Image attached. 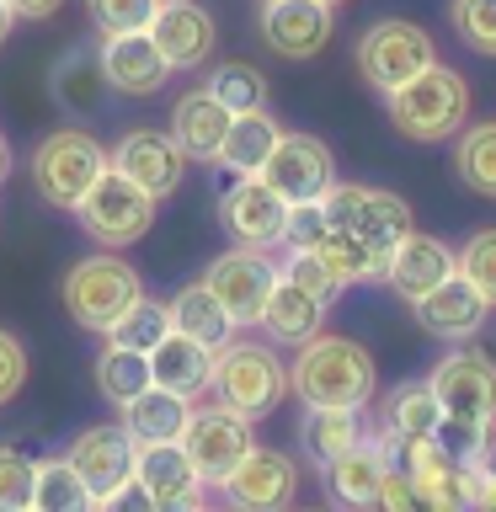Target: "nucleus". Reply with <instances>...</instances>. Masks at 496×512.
I'll return each mask as SVG.
<instances>
[{"label":"nucleus","instance_id":"1","mask_svg":"<svg viewBox=\"0 0 496 512\" xmlns=\"http://www.w3.org/2000/svg\"><path fill=\"white\" fill-rule=\"evenodd\" d=\"M379 368L374 352L352 336L336 331H315L299 342V358L288 363V390H294L304 406H352L363 411L374 400Z\"/></svg>","mask_w":496,"mask_h":512},{"label":"nucleus","instance_id":"2","mask_svg":"<svg viewBox=\"0 0 496 512\" xmlns=\"http://www.w3.org/2000/svg\"><path fill=\"white\" fill-rule=\"evenodd\" d=\"M384 102H390V123L416 144L454 139L459 128L470 123V86H464L459 70H448L438 59H432L422 75H411L406 86L384 91Z\"/></svg>","mask_w":496,"mask_h":512},{"label":"nucleus","instance_id":"3","mask_svg":"<svg viewBox=\"0 0 496 512\" xmlns=\"http://www.w3.org/2000/svg\"><path fill=\"white\" fill-rule=\"evenodd\" d=\"M208 390L219 395V406H230L251 422H262L283 406L288 395V368L272 347L262 342H224L214 347V374H208Z\"/></svg>","mask_w":496,"mask_h":512},{"label":"nucleus","instance_id":"4","mask_svg":"<svg viewBox=\"0 0 496 512\" xmlns=\"http://www.w3.org/2000/svg\"><path fill=\"white\" fill-rule=\"evenodd\" d=\"M70 214L80 219V230H86L96 246L123 251V246H134V240L150 235V224H155V198H150V192H144L139 182H128L123 171L107 166V171L86 187V198H80Z\"/></svg>","mask_w":496,"mask_h":512},{"label":"nucleus","instance_id":"5","mask_svg":"<svg viewBox=\"0 0 496 512\" xmlns=\"http://www.w3.org/2000/svg\"><path fill=\"white\" fill-rule=\"evenodd\" d=\"M102 171H107V150L91 134H80V128H54L48 139H38V150L27 160L38 198L54 208H75Z\"/></svg>","mask_w":496,"mask_h":512},{"label":"nucleus","instance_id":"6","mask_svg":"<svg viewBox=\"0 0 496 512\" xmlns=\"http://www.w3.org/2000/svg\"><path fill=\"white\" fill-rule=\"evenodd\" d=\"M139 294H144L139 272L118 262V256H86V262H75L64 272V310L91 336H102Z\"/></svg>","mask_w":496,"mask_h":512},{"label":"nucleus","instance_id":"7","mask_svg":"<svg viewBox=\"0 0 496 512\" xmlns=\"http://www.w3.org/2000/svg\"><path fill=\"white\" fill-rule=\"evenodd\" d=\"M352 59H358V75L374 91H395L438 59V43H432L416 22H406V16H379L374 27H363Z\"/></svg>","mask_w":496,"mask_h":512},{"label":"nucleus","instance_id":"8","mask_svg":"<svg viewBox=\"0 0 496 512\" xmlns=\"http://www.w3.org/2000/svg\"><path fill=\"white\" fill-rule=\"evenodd\" d=\"M176 443H182V454L192 459V470L203 475V486H219V480L240 464V454L256 443V422L214 400V406L187 416V427H182Z\"/></svg>","mask_w":496,"mask_h":512},{"label":"nucleus","instance_id":"9","mask_svg":"<svg viewBox=\"0 0 496 512\" xmlns=\"http://www.w3.org/2000/svg\"><path fill=\"white\" fill-rule=\"evenodd\" d=\"M390 459L406 470L411 491L422 507L438 512H464L470 507V480H464V464H454L443 454V443L432 432H406V438H390Z\"/></svg>","mask_w":496,"mask_h":512},{"label":"nucleus","instance_id":"10","mask_svg":"<svg viewBox=\"0 0 496 512\" xmlns=\"http://www.w3.org/2000/svg\"><path fill=\"white\" fill-rule=\"evenodd\" d=\"M214 491H224V502L246 507V512H283V507H294V496H299V464L288 459L283 448L251 443Z\"/></svg>","mask_w":496,"mask_h":512},{"label":"nucleus","instance_id":"11","mask_svg":"<svg viewBox=\"0 0 496 512\" xmlns=\"http://www.w3.org/2000/svg\"><path fill=\"white\" fill-rule=\"evenodd\" d=\"M272 283H278V267H272L267 251H256V246H230L224 256H214L208 272H203V288L224 304V315L235 320V331L256 326Z\"/></svg>","mask_w":496,"mask_h":512},{"label":"nucleus","instance_id":"12","mask_svg":"<svg viewBox=\"0 0 496 512\" xmlns=\"http://www.w3.org/2000/svg\"><path fill=\"white\" fill-rule=\"evenodd\" d=\"M251 176H262L283 203H310L336 182V160L326 150V139H315V134H278V144H272L267 160Z\"/></svg>","mask_w":496,"mask_h":512},{"label":"nucleus","instance_id":"13","mask_svg":"<svg viewBox=\"0 0 496 512\" xmlns=\"http://www.w3.org/2000/svg\"><path fill=\"white\" fill-rule=\"evenodd\" d=\"M134 438L118 427H86L80 438L70 443V459L75 464V475H80V486H86L91 496V507H112V496H118L128 480H134Z\"/></svg>","mask_w":496,"mask_h":512},{"label":"nucleus","instance_id":"14","mask_svg":"<svg viewBox=\"0 0 496 512\" xmlns=\"http://www.w3.org/2000/svg\"><path fill=\"white\" fill-rule=\"evenodd\" d=\"M443 416H496V358L486 347H454L427 374Z\"/></svg>","mask_w":496,"mask_h":512},{"label":"nucleus","instance_id":"15","mask_svg":"<svg viewBox=\"0 0 496 512\" xmlns=\"http://www.w3.org/2000/svg\"><path fill=\"white\" fill-rule=\"evenodd\" d=\"M107 166L123 171L128 182H139L150 198H171L187 176V155L176 150L171 134H155V128H128L118 139V150H107Z\"/></svg>","mask_w":496,"mask_h":512},{"label":"nucleus","instance_id":"16","mask_svg":"<svg viewBox=\"0 0 496 512\" xmlns=\"http://www.w3.org/2000/svg\"><path fill=\"white\" fill-rule=\"evenodd\" d=\"M134 480L155 512H187L203 502V475L192 470L182 443H139L134 448Z\"/></svg>","mask_w":496,"mask_h":512},{"label":"nucleus","instance_id":"17","mask_svg":"<svg viewBox=\"0 0 496 512\" xmlns=\"http://www.w3.org/2000/svg\"><path fill=\"white\" fill-rule=\"evenodd\" d=\"M283 214H288V203L262 182V176H240V182L219 198V224L235 246L272 251L283 235Z\"/></svg>","mask_w":496,"mask_h":512},{"label":"nucleus","instance_id":"18","mask_svg":"<svg viewBox=\"0 0 496 512\" xmlns=\"http://www.w3.org/2000/svg\"><path fill=\"white\" fill-rule=\"evenodd\" d=\"M331 27L326 0H262V38L278 59H315L331 43Z\"/></svg>","mask_w":496,"mask_h":512},{"label":"nucleus","instance_id":"19","mask_svg":"<svg viewBox=\"0 0 496 512\" xmlns=\"http://www.w3.org/2000/svg\"><path fill=\"white\" fill-rule=\"evenodd\" d=\"M443 278H454V246H443L438 235H422V230L395 240V251L384 256V267H379V283L406 304L422 299L427 288H438Z\"/></svg>","mask_w":496,"mask_h":512},{"label":"nucleus","instance_id":"20","mask_svg":"<svg viewBox=\"0 0 496 512\" xmlns=\"http://www.w3.org/2000/svg\"><path fill=\"white\" fill-rule=\"evenodd\" d=\"M384 464H390V438H363L347 448V454H336L331 464H320V486H326V502L331 507H374L379 496V480H384Z\"/></svg>","mask_w":496,"mask_h":512},{"label":"nucleus","instance_id":"21","mask_svg":"<svg viewBox=\"0 0 496 512\" xmlns=\"http://www.w3.org/2000/svg\"><path fill=\"white\" fill-rule=\"evenodd\" d=\"M144 32L155 38V48L166 54L171 70H198L219 43L214 16H208L203 6H192V0H160Z\"/></svg>","mask_w":496,"mask_h":512},{"label":"nucleus","instance_id":"22","mask_svg":"<svg viewBox=\"0 0 496 512\" xmlns=\"http://www.w3.org/2000/svg\"><path fill=\"white\" fill-rule=\"evenodd\" d=\"M411 315H416V326H422L427 336H438V342H470V336H480L491 310H486V299L454 272V278H443L438 288H427L422 299H411Z\"/></svg>","mask_w":496,"mask_h":512},{"label":"nucleus","instance_id":"23","mask_svg":"<svg viewBox=\"0 0 496 512\" xmlns=\"http://www.w3.org/2000/svg\"><path fill=\"white\" fill-rule=\"evenodd\" d=\"M102 80L123 96H155L171 80V64L150 32H112L102 43Z\"/></svg>","mask_w":496,"mask_h":512},{"label":"nucleus","instance_id":"24","mask_svg":"<svg viewBox=\"0 0 496 512\" xmlns=\"http://www.w3.org/2000/svg\"><path fill=\"white\" fill-rule=\"evenodd\" d=\"M144 358H150V384H160V390H171L182 400H198L208 390V374H214V347L198 342V336H182V331H166Z\"/></svg>","mask_w":496,"mask_h":512},{"label":"nucleus","instance_id":"25","mask_svg":"<svg viewBox=\"0 0 496 512\" xmlns=\"http://www.w3.org/2000/svg\"><path fill=\"white\" fill-rule=\"evenodd\" d=\"M118 411H123V432L134 443H176L187 427V416H192V400L160 390V384H144V390L134 400H123Z\"/></svg>","mask_w":496,"mask_h":512},{"label":"nucleus","instance_id":"26","mask_svg":"<svg viewBox=\"0 0 496 512\" xmlns=\"http://www.w3.org/2000/svg\"><path fill=\"white\" fill-rule=\"evenodd\" d=\"M224 128H230V112H224L214 96L198 86V91H187L182 102L171 107V128H166V134L176 139V150H182L187 160H214Z\"/></svg>","mask_w":496,"mask_h":512},{"label":"nucleus","instance_id":"27","mask_svg":"<svg viewBox=\"0 0 496 512\" xmlns=\"http://www.w3.org/2000/svg\"><path fill=\"white\" fill-rule=\"evenodd\" d=\"M320 320H326V304L310 299L299 283H288L278 272V283H272V294L262 304V315H256V326H262L272 342H304V336L320 331Z\"/></svg>","mask_w":496,"mask_h":512},{"label":"nucleus","instance_id":"28","mask_svg":"<svg viewBox=\"0 0 496 512\" xmlns=\"http://www.w3.org/2000/svg\"><path fill=\"white\" fill-rule=\"evenodd\" d=\"M283 128L272 123V112L267 107H251V112H230V128H224V139H219V166L224 171H235V176H251L256 166L267 160V150L278 144Z\"/></svg>","mask_w":496,"mask_h":512},{"label":"nucleus","instance_id":"29","mask_svg":"<svg viewBox=\"0 0 496 512\" xmlns=\"http://www.w3.org/2000/svg\"><path fill=\"white\" fill-rule=\"evenodd\" d=\"M166 315H171V331H182V336H198V342L208 347H224L235 336V320L224 315V304L198 283H187V288H176V294L166 299Z\"/></svg>","mask_w":496,"mask_h":512},{"label":"nucleus","instance_id":"30","mask_svg":"<svg viewBox=\"0 0 496 512\" xmlns=\"http://www.w3.org/2000/svg\"><path fill=\"white\" fill-rule=\"evenodd\" d=\"M358 438H363V422L352 406H304L299 443H304V454H310V464H331Z\"/></svg>","mask_w":496,"mask_h":512},{"label":"nucleus","instance_id":"31","mask_svg":"<svg viewBox=\"0 0 496 512\" xmlns=\"http://www.w3.org/2000/svg\"><path fill=\"white\" fill-rule=\"evenodd\" d=\"M411 230H416V224H411L406 198H395V192H384V187H368L363 214H358V224H352V235L379 256V267H384V256L395 251V240H406Z\"/></svg>","mask_w":496,"mask_h":512},{"label":"nucleus","instance_id":"32","mask_svg":"<svg viewBox=\"0 0 496 512\" xmlns=\"http://www.w3.org/2000/svg\"><path fill=\"white\" fill-rule=\"evenodd\" d=\"M438 395H432L427 379H411V384H395L390 395H384V438H406V432H432L438 427Z\"/></svg>","mask_w":496,"mask_h":512},{"label":"nucleus","instance_id":"33","mask_svg":"<svg viewBox=\"0 0 496 512\" xmlns=\"http://www.w3.org/2000/svg\"><path fill=\"white\" fill-rule=\"evenodd\" d=\"M454 171H459V182L470 187V192L496 198V123L459 128V139H454Z\"/></svg>","mask_w":496,"mask_h":512},{"label":"nucleus","instance_id":"34","mask_svg":"<svg viewBox=\"0 0 496 512\" xmlns=\"http://www.w3.org/2000/svg\"><path fill=\"white\" fill-rule=\"evenodd\" d=\"M432 438L454 464H486L496 459V416H438Z\"/></svg>","mask_w":496,"mask_h":512},{"label":"nucleus","instance_id":"35","mask_svg":"<svg viewBox=\"0 0 496 512\" xmlns=\"http://www.w3.org/2000/svg\"><path fill=\"white\" fill-rule=\"evenodd\" d=\"M32 507L38 512H80L91 507L70 459H32Z\"/></svg>","mask_w":496,"mask_h":512},{"label":"nucleus","instance_id":"36","mask_svg":"<svg viewBox=\"0 0 496 512\" xmlns=\"http://www.w3.org/2000/svg\"><path fill=\"white\" fill-rule=\"evenodd\" d=\"M144 384H150V358L134 347H118L107 342L102 358H96V390H102L112 406H123V400H134Z\"/></svg>","mask_w":496,"mask_h":512},{"label":"nucleus","instance_id":"37","mask_svg":"<svg viewBox=\"0 0 496 512\" xmlns=\"http://www.w3.org/2000/svg\"><path fill=\"white\" fill-rule=\"evenodd\" d=\"M203 91L214 96V102H219L224 112H251V107H267V75L256 70V64H246V59L219 64V70L203 80Z\"/></svg>","mask_w":496,"mask_h":512},{"label":"nucleus","instance_id":"38","mask_svg":"<svg viewBox=\"0 0 496 512\" xmlns=\"http://www.w3.org/2000/svg\"><path fill=\"white\" fill-rule=\"evenodd\" d=\"M315 256L326 262V272H331V278L342 283V288H352V283H374V278H379V256L368 251L352 230H331V235L315 246Z\"/></svg>","mask_w":496,"mask_h":512},{"label":"nucleus","instance_id":"39","mask_svg":"<svg viewBox=\"0 0 496 512\" xmlns=\"http://www.w3.org/2000/svg\"><path fill=\"white\" fill-rule=\"evenodd\" d=\"M166 331H171V315H166V304H160V299H144V294H139V299L128 304V310H123L118 320H112V326H107L102 336H107V342H118V347L150 352V347H155Z\"/></svg>","mask_w":496,"mask_h":512},{"label":"nucleus","instance_id":"40","mask_svg":"<svg viewBox=\"0 0 496 512\" xmlns=\"http://www.w3.org/2000/svg\"><path fill=\"white\" fill-rule=\"evenodd\" d=\"M454 272L486 299V310H496V230H475L454 251Z\"/></svg>","mask_w":496,"mask_h":512},{"label":"nucleus","instance_id":"41","mask_svg":"<svg viewBox=\"0 0 496 512\" xmlns=\"http://www.w3.org/2000/svg\"><path fill=\"white\" fill-rule=\"evenodd\" d=\"M448 22H454V38L470 48V54L496 59V0H454V6H448Z\"/></svg>","mask_w":496,"mask_h":512},{"label":"nucleus","instance_id":"42","mask_svg":"<svg viewBox=\"0 0 496 512\" xmlns=\"http://www.w3.org/2000/svg\"><path fill=\"white\" fill-rule=\"evenodd\" d=\"M326 235H331V219H326V208H320L315 198H310V203H288L283 235H278L283 251H315Z\"/></svg>","mask_w":496,"mask_h":512},{"label":"nucleus","instance_id":"43","mask_svg":"<svg viewBox=\"0 0 496 512\" xmlns=\"http://www.w3.org/2000/svg\"><path fill=\"white\" fill-rule=\"evenodd\" d=\"M86 6H91L96 32H102V38H112V32H144L160 0H86Z\"/></svg>","mask_w":496,"mask_h":512},{"label":"nucleus","instance_id":"44","mask_svg":"<svg viewBox=\"0 0 496 512\" xmlns=\"http://www.w3.org/2000/svg\"><path fill=\"white\" fill-rule=\"evenodd\" d=\"M278 272H283L288 283H299V288H304V294H310V299H320V304H326V310L336 304V294H342V283L331 278V272H326V262H320L315 251H288V262H283Z\"/></svg>","mask_w":496,"mask_h":512},{"label":"nucleus","instance_id":"45","mask_svg":"<svg viewBox=\"0 0 496 512\" xmlns=\"http://www.w3.org/2000/svg\"><path fill=\"white\" fill-rule=\"evenodd\" d=\"M32 507V459L22 448L0 443V512H27Z\"/></svg>","mask_w":496,"mask_h":512},{"label":"nucleus","instance_id":"46","mask_svg":"<svg viewBox=\"0 0 496 512\" xmlns=\"http://www.w3.org/2000/svg\"><path fill=\"white\" fill-rule=\"evenodd\" d=\"M363 198H368V187H358V182H331L315 203L326 208L331 230H352V224H358V214H363Z\"/></svg>","mask_w":496,"mask_h":512},{"label":"nucleus","instance_id":"47","mask_svg":"<svg viewBox=\"0 0 496 512\" xmlns=\"http://www.w3.org/2000/svg\"><path fill=\"white\" fill-rule=\"evenodd\" d=\"M27 384V347L16 342V331L0 326V406H11Z\"/></svg>","mask_w":496,"mask_h":512},{"label":"nucleus","instance_id":"48","mask_svg":"<svg viewBox=\"0 0 496 512\" xmlns=\"http://www.w3.org/2000/svg\"><path fill=\"white\" fill-rule=\"evenodd\" d=\"M374 507H390V512H411V507H422V502H416V491H411V480H406V470H400L395 459L384 464V480H379Z\"/></svg>","mask_w":496,"mask_h":512},{"label":"nucleus","instance_id":"49","mask_svg":"<svg viewBox=\"0 0 496 512\" xmlns=\"http://www.w3.org/2000/svg\"><path fill=\"white\" fill-rule=\"evenodd\" d=\"M464 480H470V507L496 512V464H464Z\"/></svg>","mask_w":496,"mask_h":512},{"label":"nucleus","instance_id":"50","mask_svg":"<svg viewBox=\"0 0 496 512\" xmlns=\"http://www.w3.org/2000/svg\"><path fill=\"white\" fill-rule=\"evenodd\" d=\"M64 0H11V11L22 16V22H43V16H54Z\"/></svg>","mask_w":496,"mask_h":512},{"label":"nucleus","instance_id":"51","mask_svg":"<svg viewBox=\"0 0 496 512\" xmlns=\"http://www.w3.org/2000/svg\"><path fill=\"white\" fill-rule=\"evenodd\" d=\"M11 27H16V11H11V0H0V43L11 38Z\"/></svg>","mask_w":496,"mask_h":512},{"label":"nucleus","instance_id":"52","mask_svg":"<svg viewBox=\"0 0 496 512\" xmlns=\"http://www.w3.org/2000/svg\"><path fill=\"white\" fill-rule=\"evenodd\" d=\"M11 176V150H6V139H0V182Z\"/></svg>","mask_w":496,"mask_h":512},{"label":"nucleus","instance_id":"53","mask_svg":"<svg viewBox=\"0 0 496 512\" xmlns=\"http://www.w3.org/2000/svg\"><path fill=\"white\" fill-rule=\"evenodd\" d=\"M326 6H342V0H326Z\"/></svg>","mask_w":496,"mask_h":512}]
</instances>
